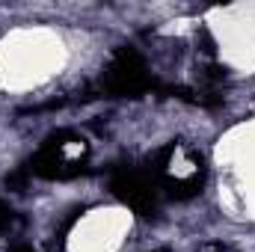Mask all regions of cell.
<instances>
[{
  "label": "cell",
  "mask_w": 255,
  "mask_h": 252,
  "mask_svg": "<svg viewBox=\"0 0 255 252\" xmlns=\"http://www.w3.org/2000/svg\"><path fill=\"white\" fill-rule=\"evenodd\" d=\"M157 89L154 77L148 74V68L142 63V57L133 51V48H119L113 54V60L107 65L104 77H101V92L104 95H142V92H151Z\"/></svg>",
  "instance_id": "1"
},
{
  "label": "cell",
  "mask_w": 255,
  "mask_h": 252,
  "mask_svg": "<svg viewBox=\"0 0 255 252\" xmlns=\"http://www.w3.org/2000/svg\"><path fill=\"white\" fill-rule=\"evenodd\" d=\"M74 139H77V133H71V130H60V133L48 136L45 145L39 148V154L27 163V172L39 175V178H51V181H68V178L83 175L86 160L65 154V145L74 142Z\"/></svg>",
  "instance_id": "2"
},
{
  "label": "cell",
  "mask_w": 255,
  "mask_h": 252,
  "mask_svg": "<svg viewBox=\"0 0 255 252\" xmlns=\"http://www.w3.org/2000/svg\"><path fill=\"white\" fill-rule=\"evenodd\" d=\"M110 190L125 202L130 211H136L142 217H151L157 211V184H154V178H148V175H142L136 169H128V166L113 169Z\"/></svg>",
  "instance_id": "3"
},
{
  "label": "cell",
  "mask_w": 255,
  "mask_h": 252,
  "mask_svg": "<svg viewBox=\"0 0 255 252\" xmlns=\"http://www.w3.org/2000/svg\"><path fill=\"white\" fill-rule=\"evenodd\" d=\"M6 220H9V211L3 208V202H0V232L6 229Z\"/></svg>",
  "instance_id": "4"
},
{
  "label": "cell",
  "mask_w": 255,
  "mask_h": 252,
  "mask_svg": "<svg viewBox=\"0 0 255 252\" xmlns=\"http://www.w3.org/2000/svg\"><path fill=\"white\" fill-rule=\"evenodd\" d=\"M9 252H36V250H33V247H12Z\"/></svg>",
  "instance_id": "5"
}]
</instances>
